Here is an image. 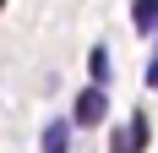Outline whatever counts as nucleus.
I'll return each mask as SVG.
<instances>
[{
	"instance_id": "obj_4",
	"label": "nucleus",
	"mask_w": 158,
	"mask_h": 153,
	"mask_svg": "<svg viewBox=\"0 0 158 153\" xmlns=\"http://www.w3.org/2000/svg\"><path fill=\"white\" fill-rule=\"evenodd\" d=\"M131 16H136V28H142V33H153V28H158V0H136Z\"/></svg>"
},
{
	"instance_id": "obj_6",
	"label": "nucleus",
	"mask_w": 158,
	"mask_h": 153,
	"mask_svg": "<svg viewBox=\"0 0 158 153\" xmlns=\"http://www.w3.org/2000/svg\"><path fill=\"white\" fill-rule=\"evenodd\" d=\"M147 88H158V55L147 60Z\"/></svg>"
},
{
	"instance_id": "obj_5",
	"label": "nucleus",
	"mask_w": 158,
	"mask_h": 153,
	"mask_svg": "<svg viewBox=\"0 0 158 153\" xmlns=\"http://www.w3.org/2000/svg\"><path fill=\"white\" fill-rule=\"evenodd\" d=\"M87 66H93V82H109V49H93V55H87Z\"/></svg>"
},
{
	"instance_id": "obj_3",
	"label": "nucleus",
	"mask_w": 158,
	"mask_h": 153,
	"mask_svg": "<svg viewBox=\"0 0 158 153\" xmlns=\"http://www.w3.org/2000/svg\"><path fill=\"white\" fill-rule=\"evenodd\" d=\"M44 153H71V126L65 120H49L44 126Z\"/></svg>"
},
{
	"instance_id": "obj_2",
	"label": "nucleus",
	"mask_w": 158,
	"mask_h": 153,
	"mask_svg": "<svg viewBox=\"0 0 158 153\" xmlns=\"http://www.w3.org/2000/svg\"><path fill=\"white\" fill-rule=\"evenodd\" d=\"M104 120V88H87L77 98V126H98Z\"/></svg>"
},
{
	"instance_id": "obj_1",
	"label": "nucleus",
	"mask_w": 158,
	"mask_h": 153,
	"mask_svg": "<svg viewBox=\"0 0 158 153\" xmlns=\"http://www.w3.org/2000/svg\"><path fill=\"white\" fill-rule=\"evenodd\" d=\"M142 148H147V120H142V115H131V120L109 137V153H142Z\"/></svg>"
}]
</instances>
